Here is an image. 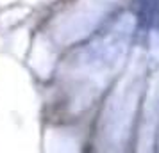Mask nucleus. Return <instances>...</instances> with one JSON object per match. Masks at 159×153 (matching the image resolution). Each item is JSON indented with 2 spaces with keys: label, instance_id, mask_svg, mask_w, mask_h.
<instances>
[]
</instances>
